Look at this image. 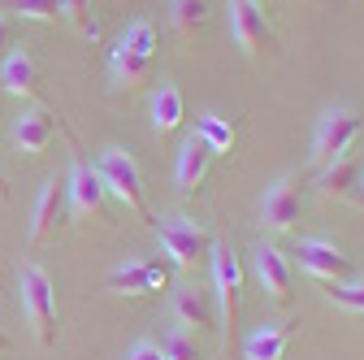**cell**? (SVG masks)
Wrapping results in <instances>:
<instances>
[{
  "mask_svg": "<svg viewBox=\"0 0 364 360\" xmlns=\"http://www.w3.org/2000/svg\"><path fill=\"white\" fill-rule=\"evenodd\" d=\"M213 287H217V304H221V326H225V343H230L235 326H239V308H243V260L230 243H213Z\"/></svg>",
  "mask_w": 364,
  "mask_h": 360,
  "instance_id": "8992f818",
  "label": "cell"
},
{
  "mask_svg": "<svg viewBox=\"0 0 364 360\" xmlns=\"http://www.w3.org/2000/svg\"><path fill=\"white\" fill-rule=\"evenodd\" d=\"M152 61H156V26L148 18H134L117 43L109 53V78H113V92H134L144 87L148 74H152Z\"/></svg>",
  "mask_w": 364,
  "mask_h": 360,
  "instance_id": "6da1fadb",
  "label": "cell"
},
{
  "mask_svg": "<svg viewBox=\"0 0 364 360\" xmlns=\"http://www.w3.org/2000/svg\"><path fill=\"white\" fill-rule=\"evenodd\" d=\"M96 174H100L105 191L117 196V200L126 204V213H134L139 221H156V217L148 213V196H144V169H139V161H134L122 144L100 148V157H96Z\"/></svg>",
  "mask_w": 364,
  "mask_h": 360,
  "instance_id": "3957f363",
  "label": "cell"
},
{
  "mask_svg": "<svg viewBox=\"0 0 364 360\" xmlns=\"http://www.w3.org/2000/svg\"><path fill=\"white\" fill-rule=\"evenodd\" d=\"M53 117L43 113V109H22L18 117H14V130H9V139H14V148L18 152H26V157H39L43 148L53 144Z\"/></svg>",
  "mask_w": 364,
  "mask_h": 360,
  "instance_id": "ac0fdd59",
  "label": "cell"
},
{
  "mask_svg": "<svg viewBox=\"0 0 364 360\" xmlns=\"http://www.w3.org/2000/svg\"><path fill=\"white\" fill-rule=\"evenodd\" d=\"M351 200H355V204L364 208V165H360V183H355V196H351Z\"/></svg>",
  "mask_w": 364,
  "mask_h": 360,
  "instance_id": "83f0119b",
  "label": "cell"
},
{
  "mask_svg": "<svg viewBox=\"0 0 364 360\" xmlns=\"http://www.w3.org/2000/svg\"><path fill=\"white\" fill-rule=\"evenodd\" d=\"M0 87L9 96H39V65L26 48H9V57L0 61Z\"/></svg>",
  "mask_w": 364,
  "mask_h": 360,
  "instance_id": "d6986e66",
  "label": "cell"
},
{
  "mask_svg": "<svg viewBox=\"0 0 364 360\" xmlns=\"http://www.w3.org/2000/svg\"><path fill=\"white\" fill-rule=\"evenodd\" d=\"M126 360H165V351H161V343H152V339H139L130 351H126Z\"/></svg>",
  "mask_w": 364,
  "mask_h": 360,
  "instance_id": "484cf974",
  "label": "cell"
},
{
  "mask_svg": "<svg viewBox=\"0 0 364 360\" xmlns=\"http://www.w3.org/2000/svg\"><path fill=\"white\" fill-rule=\"evenodd\" d=\"M156 243H161V252L169 256L173 269H196V265L213 252L208 226H204V221H196V217H187V213L161 217V221H156Z\"/></svg>",
  "mask_w": 364,
  "mask_h": 360,
  "instance_id": "277c9868",
  "label": "cell"
},
{
  "mask_svg": "<svg viewBox=\"0 0 364 360\" xmlns=\"http://www.w3.org/2000/svg\"><path fill=\"white\" fill-rule=\"evenodd\" d=\"M230 35H235V43L243 48V57H260L269 43H273V31H269V22H264V9H256L252 0H230Z\"/></svg>",
  "mask_w": 364,
  "mask_h": 360,
  "instance_id": "8fae6325",
  "label": "cell"
},
{
  "mask_svg": "<svg viewBox=\"0 0 364 360\" xmlns=\"http://www.w3.org/2000/svg\"><path fill=\"white\" fill-rule=\"evenodd\" d=\"M0 200H9V187H5V174H0Z\"/></svg>",
  "mask_w": 364,
  "mask_h": 360,
  "instance_id": "f546056e",
  "label": "cell"
},
{
  "mask_svg": "<svg viewBox=\"0 0 364 360\" xmlns=\"http://www.w3.org/2000/svg\"><path fill=\"white\" fill-rule=\"evenodd\" d=\"M182 117H187V105H182V92L173 83H161L152 92V130L156 134H169L182 126Z\"/></svg>",
  "mask_w": 364,
  "mask_h": 360,
  "instance_id": "ffe728a7",
  "label": "cell"
},
{
  "mask_svg": "<svg viewBox=\"0 0 364 360\" xmlns=\"http://www.w3.org/2000/svg\"><path fill=\"white\" fill-rule=\"evenodd\" d=\"M291 339H295L291 322H264L243 339V360H287Z\"/></svg>",
  "mask_w": 364,
  "mask_h": 360,
  "instance_id": "e0dca14e",
  "label": "cell"
},
{
  "mask_svg": "<svg viewBox=\"0 0 364 360\" xmlns=\"http://www.w3.org/2000/svg\"><path fill=\"white\" fill-rule=\"evenodd\" d=\"M213 169V148L200 139V134H187L178 148V161H173V187L178 191H196L204 187V178Z\"/></svg>",
  "mask_w": 364,
  "mask_h": 360,
  "instance_id": "9a60e30c",
  "label": "cell"
},
{
  "mask_svg": "<svg viewBox=\"0 0 364 360\" xmlns=\"http://www.w3.org/2000/svg\"><path fill=\"white\" fill-rule=\"evenodd\" d=\"M360 130H364V117H360L351 105H330L321 117H316L308 161H312L316 169H321L326 161H334V157L351 152V148H355V139H360Z\"/></svg>",
  "mask_w": 364,
  "mask_h": 360,
  "instance_id": "5b68a950",
  "label": "cell"
},
{
  "mask_svg": "<svg viewBox=\"0 0 364 360\" xmlns=\"http://www.w3.org/2000/svg\"><path fill=\"white\" fill-rule=\"evenodd\" d=\"M326 300H330L334 308H347V312H355V317H364V282H355V278L330 282V287H326Z\"/></svg>",
  "mask_w": 364,
  "mask_h": 360,
  "instance_id": "603a6c76",
  "label": "cell"
},
{
  "mask_svg": "<svg viewBox=\"0 0 364 360\" xmlns=\"http://www.w3.org/2000/svg\"><path fill=\"white\" fill-rule=\"evenodd\" d=\"M252 5H256V9H269V5H273V0H252Z\"/></svg>",
  "mask_w": 364,
  "mask_h": 360,
  "instance_id": "4dcf8cb0",
  "label": "cell"
},
{
  "mask_svg": "<svg viewBox=\"0 0 364 360\" xmlns=\"http://www.w3.org/2000/svg\"><path fill=\"white\" fill-rule=\"evenodd\" d=\"M18 300H22V317H26L35 343L53 347L57 343V287L48 278V269L26 260L18 269Z\"/></svg>",
  "mask_w": 364,
  "mask_h": 360,
  "instance_id": "7a4b0ae2",
  "label": "cell"
},
{
  "mask_svg": "<svg viewBox=\"0 0 364 360\" xmlns=\"http://www.w3.org/2000/svg\"><path fill=\"white\" fill-rule=\"evenodd\" d=\"M360 165H364V152H343L334 161L321 165V178H316V191L326 200H351L355 196V183H360Z\"/></svg>",
  "mask_w": 364,
  "mask_h": 360,
  "instance_id": "2e32d148",
  "label": "cell"
},
{
  "mask_svg": "<svg viewBox=\"0 0 364 360\" xmlns=\"http://www.w3.org/2000/svg\"><path fill=\"white\" fill-rule=\"evenodd\" d=\"M0 351H9V334H5V326H0Z\"/></svg>",
  "mask_w": 364,
  "mask_h": 360,
  "instance_id": "f1b7e54d",
  "label": "cell"
},
{
  "mask_svg": "<svg viewBox=\"0 0 364 360\" xmlns=\"http://www.w3.org/2000/svg\"><path fill=\"white\" fill-rule=\"evenodd\" d=\"M169 317L178 330H187V334H200L208 326H217V308H213V295L200 291V287H178L173 300H169Z\"/></svg>",
  "mask_w": 364,
  "mask_h": 360,
  "instance_id": "4fadbf2b",
  "label": "cell"
},
{
  "mask_svg": "<svg viewBox=\"0 0 364 360\" xmlns=\"http://www.w3.org/2000/svg\"><path fill=\"white\" fill-rule=\"evenodd\" d=\"M9 48H14V18L0 9V61L9 57Z\"/></svg>",
  "mask_w": 364,
  "mask_h": 360,
  "instance_id": "4316f807",
  "label": "cell"
},
{
  "mask_svg": "<svg viewBox=\"0 0 364 360\" xmlns=\"http://www.w3.org/2000/svg\"><path fill=\"white\" fill-rule=\"evenodd\" d=\"M304 213V196H299V183L291 174H282L278 183L264 187V200H260V226L269 235H287L295 231V221Z\"/></svg>",
  "mask_w": 364,
  "mask_h": 360,
  "instance_id": "ba28073f",
  "label": "cell"
},
{
  "mask_svg": "<svg viewBox=\"0 0 364 360\" xmlns=\"http://www.w3.org/2000/svg\"><path fill=\"white\" fill-rule=\"evenodd\" d=\"M5 14H18L26 22H57L61 18V0H9Z\"/></svg>",
  "mask_w": 364,
  "mask_h": 360,
  "instance_id": "d4e9b609",
  "label": "cell"
},
{
  "mask_svg": "<svg viewBox=\"0 0 364 360\" xmlns=\"http://www.w3.org/2000/svg\"><path fill=\"white\" fill-rule=\"evenodd\" d=\"M105 183L96 165H91L78 148L70 152V178H65V204H70V217L74 221H91V217H105Z\"/></svg>",
  "mask_w": 364,
  "mask_h": 360,
  "instance_id": "52a82bcc",
  "label": "cell"
},
{
  "mask_svg": "<svg viewBox=\"0 0 364 360\" xmlns=\"http://www.w3.org/2000/svg\"><path fill=\"white\" fill-rule=\"evenodd\" d=\"M161 351H165V360H204V351H200L196 334L178 330V326H173V330L161 339Z\"/></svg>",
  "mask_w": 364,
  "mask_h": 360,
  "instance_id": "cb8c5ba5",
  "label": "cell"
},
{
  "mask_svg": "<svg viewBox=\"0 0 364 360\" xmlns=\"http://www.w3.org/2000/svg\"><path fill=\"white\" fill-rule=\"evenodd\" d=\"M196 134L213 148V157H230V152H235V139H239V134H235V122H225L221 113H204V117L196 122Z\"/></svg>",
  "mask_w": 364,
  "mask_h": 360,
  "instance_id": "44dd1931",
  "label": "cell"
},
{
  "mask_svg": "<svg viewBox=\"0 0 364 360\" xmlns=\"http://www.w3.org/2000/svg\"><path fill=\"white\" fill-rule=\"evenodd\" d=\"M169 22L182 39H191L208 22V0H169Z\"/></svg>",
  "mask_w": 364,
  "mask_h": 360,
  "instance_id": "7402d4cb",
  "label": "cell"
},
{
  "mask_svg": "<svg viewBox=\"0 0 364 360\" xmlns=\"http://www.w3.org/2000/svg\"><path fill=\"white\" fill-rule=\"evenodd\" d=\"M252 265H256V278H260L264 295H269L273 304H291V282H295V278H291L287 252H282L278 243H256Z\"/></svg>",
  "mask_w": 364,
  "mask_h": 360,
  "instance_id": "7c38bea8",
  "label": "cell"
},
{
  "mask_svg": "<svg viewBox=\"0 0 364 360\" xmlns=\"http://www.w3.org/2000/svg\"><path fill=\"white\" fill-rule=\"evenodd\" d=\"M105 287L113 295H152V291H165L169 287V265L161 260H122L109 269Z\"/></svg>",
  "mask_w": 364,
  "mask_h": 360,
  "instance_id": "9c48e42d",
  "label": "cell"
},
{
  "mask_svg": "<svg viewBox=\"0 0 364 360\" xmlns=\"http://www.w3.org/2000/svg\"><path fill=\"white\" fill-rule=\"evenodd\" d=\"M65 208V183H57V178H48V183L39 187L35 204H31V226H26V248L43 243L53 231H57V217Z\"/></svg>",
  "mask_w": 364,
  "mask_h": 360,
  "instance_id": "5bb4252c",
  "label": "cell"
},
{
  "mask_svg": "<svg viewBox=\"0 0 364 360\" xmlns=\"http://www.w3.org/2000/svg\"><path fill=\"white\" fill-rule=\"evenodd\" d=\"M295 256H299V269H308V274L316 282H326V287L351 278V256L338 243H330V239H299Z\"/></svg>",
  "mask_w": 364,
  "mask_h": 360,
  "instance_id": "30bf717a",
  "label": "cell"
}]
</instances>
